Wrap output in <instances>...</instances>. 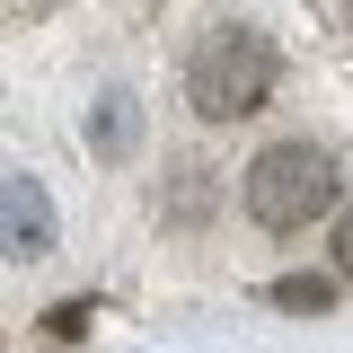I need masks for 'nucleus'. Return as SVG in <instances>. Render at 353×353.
<instances>
[{"label":"nucleus","mask_w":353,"mask_h":353,"mask_svg":"<svg viewBox=\"0 0 353 353\" xmlns=\"http://www.w3.org/2000/svg\"><path fill=\"white\" fill-rule=\"evenodd\" d=\"M274 80H283L274 36H256L248 18H221V27H203L194 62H185V106L203 124H248V115H265Z\"/></svg>","instance_id":"1"},{"label":"nucleus","mask_w":353,"mask_h":353,"mask_svg":"<svg viewBox=\"0 0 353 353\" xmlns=\"http://www.w3.org/2000/svg\"><path fill=\"white\" fill-rule=\"evenodd\" d=\"M239 203L256 230H309L336 203V150L327 141H265L239 176Z\"/></svg>","instance_id":"2"},{"label":"nucleus","mask_w":353,"mask_h":353,"mask_svg":"<svg viewBox=\"0 0 353 353\" xmlns=\"http://www.w3.org/2000/svg\"><path fill=\"white\" fill-rule=\"evenodd\" d=\"M9 248H18V256H44V248H53V212H44V194L27 176H9Z\"/></svg>","instance_id":"3"},{"label":"nucleus","mask_w":353,"mask_h":353,"mask_svg":"<svg viewBox=\"0 0 353 353\" xmlns=\"http://www.w3.org/2000/svg\"><path fill=\"white\" fill-rule=\"evenodd\" d=\"M274 301H283V309H327V301H336V283H327V274H283Z\"/></svg>","instance_id":"4"},{"label":"nucleus","mask_w":353,"mask_h":353,"mask_svg":"<svg viewBox=\"0 0 353 353\" xmlns=\"http://www.w3.org/2000/svg\"><path fill=\"white\" fill-rule=\"evenodd\" d=\"M336 274H345V283H353V203H345V212H336Z\"/></svg>","instance_id":"5"},{"label":"nucleus","mask_w":353,"mask_h":353,"mask_svg":"<svg viewBox=\"0 0 353 353\" xmlns=\"http://www.w3.org/2000/svg\"><path fill=\"white\" fill-rule=\"evenodd\" d=\"M345 9H353V0H345Z\"/></svg>","instance_id":"6"}]
</instances>
